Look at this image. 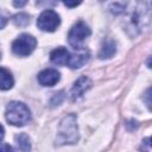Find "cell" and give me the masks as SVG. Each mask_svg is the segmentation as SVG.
Here are the masks:
<instances>
[{"instance_id": "cell-1", "label": "cell", "mask_w": 152, "mask_h": 152, "mask_svg": "<svg viewBox=\"0 0 152 152\" xmlns=\"http://www.w3.org/2000/svg\"><path fill=\"white\" fill-rule=\"evenodd\" d=\"M6 120L13 126H25L31 120V112L25 103L19 101H12L6 107Z\"/></svg>"}, {"instance_id": "cell-2", "label": "cell", "mask_w": 152, "mask_h": 152, "mask_svg": "<svg viewBox=\"0 0 152 152\" xmlns=\"http://www.w3.org/2000/svg\"><path fill=\"white\" fill-rule=\"evenodd\" d=\"M78 140V128L76 122V116L74 114H70L65 116L58 128L57 134V141L58 144H75Z\"/></svg>"}, {"instance_id": "cell-3", "label": "cell", "mask_w": 152, "mask_h": 152, "mask_svg": "<svg viewBox=\"0 0 152 152\" xmlns=\"http://www.w3.org/2000/svg\"><path fill=\"white\" fill-rule=\"evenodd\" d=\"M37 46V40L32 34L23 33L12 43V51L14 55L25 57L31 55Z\"/></svg>"}, {"instance_id": "cell-4", "label": "cell", "mask_w": 152, "mask_h": 152, "mask_svg": "<svg viewBox=\"0 0 152 152\" xmlns=\"http://www.w3.org/2000/svg\"><path fill=\"white\" fill-rule=\"evenodd\" d=\"M90 33L91 32L88 25H86V23L83 21H78L69 31V34H68L69 44L75 50H82V43L86 40V38L90 36Z\"/></svg>"}, {"instance_id": "cell-5", "label": "cell", "mask_w": 152, "mask_h": 152, "mask_svg": "<svg viewBox=\"0 0 152 152\" xmlns=\"http://www.w3.org/2000/svg\"><path fill=\"white\" fill-rule=\"evenodd\" d=\"M61 24L59 15L52 10H45L37 19V26L42 31L53 32Z\"/></svg>"}, {"instance_id": "cell-6", "label": "cell", "mask_w": 152, "mask_h": 152, "mask_svg": "<svg viewBox=\"0 0 152 152\" xmlns=\"http://www.w3.org/2000/svg\"><path fill=\"white\" fill-rule=\"evenodd\" d=\"M91 87V80L88 76H81L72 86L70 90V99L72 101L80 99L89 88Z\"/></svg>"}, {"instance_id": "cell-7", "label": "cell", "mask_w": 152, "mask_h": 152, "mask_svg": "<svg viewBox=\"0 0 152 152\" xmlns=\"http://www.w3.org/2000/svg\"><path fill=\"white\" fill-rule=\"evenodd\" d=\"M38 82L44 86V87H53L55 84L58 83L59 78H61V74L56 70V69H45L43 71H40L37 76Z\"/></svg>"}, {"instance_id": "cell-8", "label": "cell", "mask_w": 152, "mask_h": 152, "mask_svg": "<svg viewBox=\"0 0 152 152\" xmlns=\"http://www.w3.org/2000/svg\"><path fill=\"white\" fill-rule=\"evenodd\" d=\"M69 58H70V53L63 46L52 50L50 53V61L56 65H68Z\"/></svg>"}, {"instance_id": "cell-9", "label": "cell", "mask_w": 152, "mask_h": 152, "mask_svg": "<svg viewBox=\"0 0 152 152\" xmlns=\"http://www.w3.org/2000/svg\"><path fill=\"white\" fill-rule=\"evenodd\" d=\"M88 59H89V53L82 50L75 55H70L68 66H70L71 69H80L88 62Z\"/></svg>"}, {"instance_id": "cell-10", "label": "cell", "mask_w": 152, "mask_h": 152, "mask_svg": "<svg viewBox=\"0 0 152 152\" xmlns=\"http://www.w3.org/2000/svg\"><path fill=\"white\" fill-rule=\"evenodd\" d=\"M116 52V44L113 39H108L102 44V48L99 52V58L104 59V58H110L115 55Z\"/></svg>"}, {"instance_id": "cell-11", "label": "cell", "mask_w": 152, "mask_h": 152, "mask_svg": "<svg viewBox=\"0 0 152 152\" xmlns=\"http://www.w3.org/2000/svg\"><path fill=\"white\" fill-rule=\"evenodd\" d=\"M1 74H0V88L1 90H8L13 87V77H12V74L4 66H1L0 69Z\"/></svg>"}, {"instance_id": "cell-12", "label": "cell", "mask_w": 152, "mask_h": 152, "mask_svg": "<svg viewBox=\"0 0 152 152\" xmlns=\"http://www.w3.org/2000/svg\"><path fill=\"white\" fill-rule=\"evenodd\" d=\"M15 144L17 147L21 151H30L31 150V140L27 134L20 133L19 135L15 137Z\"/></svg>"}, {"instance_id": "cell-13", "label": "cell", "mask_w": 152, "mask_h": 152, "mask_svg": "<svg viewBox=\"0 0 152 152\" xmlns=\"http://www.w3.org/2000/svg\"><path fill=\"white\" fill-rule=\"evenodd\" d=\"M101 1H104L109 11H112L113 13H120L126 4V0H101Z\"/></svg>"}, {"instance_id": "cell-14", "label": "cell", "mask_w": 152, "mask_h": 152, "mask_svg": "<svg viewBox=\"0 0 152 152\" xmlns=\"http://www.w3.org/2000/svg\"><path fill=\"white\" fill-rule=\"evenodd\" d=\"M12 20L17 26H26L30 23V17L25 13H19V14H15Z\"/></svg>"}, {"instance_id": "cell-15", "label": "cell", "mask_w": 152, "mask_h": 152, "mask_svg": "<svg viewBox=\"0 0 152 152\" xmlns=\"http://www.w3.org/2000/svg\"><path fill=\"white\" fill-rule=\"evenodd\" d=\"M142 99H144V102H145L146 107L152 112V87H150V88L145 91Z\"/></svg>"}, {"instance_id": "cell-16", "label": "cell", "mask_w": 152, "mask_h": 152, "mask_svg": "<svg viewBox=\"0 0 152 152\" xmlns=\"http://www.w3.org/2000/svg\"><path fill=\"white\" fill-rule=\"evenodd\" d=\"M62 1H63V4H64L66 7H69V8L76 7V6H78V5L82 2V0H62Z\"/></svg>"}, {"instance_id": "cell-17", "label": "cell", "mask_w": 152, "mask_h": 152, "mask_svg": "<svg viewBox=\"0 0 152 152\" xmlns=\"http://www.w3.org/2000/svg\"><path fill=\"white\" fill-rule=\"evenodd\" d=\"M141 148H144V150L152 148V137L145 138V139L141 141Z\"/></svg>"}, {"instance_id": "cell-18", "label": "cell", "mask_w": 152, "mask_h": 152, "mask_svg": "<svg viewBox=\"0 0 152 152\" xmlns=\"http://www.w3.org/2000/svg\"><path fill=\"white\" fill-rule=\"evenodd\" d=\"M26 2H27V0H13V5H14V7H17V8L24 7V6L26 5Z\"/></svg>"}, {"instance_id": "cell-19", "label": "cell", "mask_w": 152, "mask_h": 152, "mask_svg": "<svg viewBox=\"0 0 152 152\" xmlns=\"http://www.w3.org/2000/svg\"><path fill=\"white\" fill-rule=\"evenodd\" d=\"M146 65H147L150 69H152V55L147 58V61H146Z\"/></svg>"}]
</instances>
